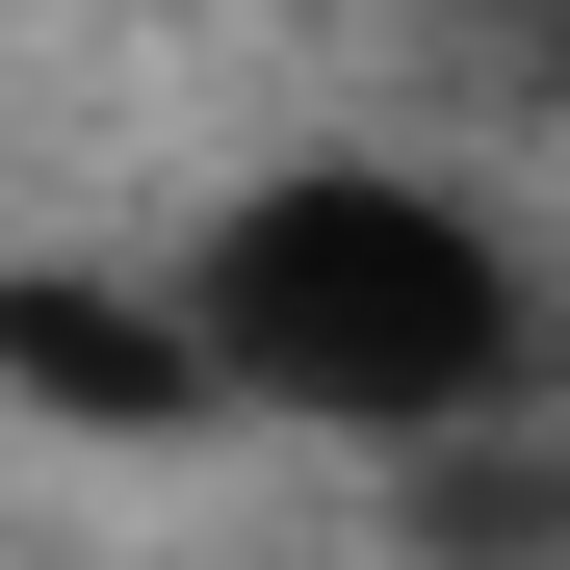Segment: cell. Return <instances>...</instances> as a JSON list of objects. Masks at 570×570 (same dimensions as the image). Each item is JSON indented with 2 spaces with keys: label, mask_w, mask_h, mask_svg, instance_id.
Returning <instances> with one entry per match:
<instances>
[{
  "label": "cell",
  "mask_w": 570,
  "mask_h": 570,
  "mask_svg": "<svg viewBox=\"0 0 570 570\" xmlns=\"http://www.w3.org/2000/svg\"><path fill=\"white\" fill-rule=\"evenodd\" d=\"M156 285H181V337H208V390L285 415V441H390L415 466V441L544 415V259L466 208V181H415V156H285Z\"/></svg>",
  "instance_id": "obj_1"
}]
</instances>
